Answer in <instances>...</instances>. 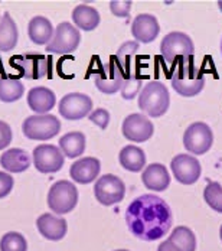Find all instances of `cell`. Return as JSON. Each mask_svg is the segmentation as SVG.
Listing matches in <instances>:
<instances>
[{
	"label": "cell",
	"instance_id": "cell-1",
	"mask_svg": "<svg viewBox=\"0 0 222 251\" xmlns=\"http://www.w3.org/2000/svg\"><path fill=\"white\" fill-rule=\"evenodd\" d=\"M125 223L130 232L143 241H156L165 237L173 223L172 209L157 195L146 194L125 209Z\"/></svg>",
	"mask_w": 222,
	"mask_h": 251
},
{
	"label": "cell",
	"instance_id": "cell-2",
	"mask_svg": "<svg viewBox=\"0 0 222 251\" xmlns=\"http://www.w3.org/2000/svg\"><path fill=\"white\" fill-rule=\"evenodd\" d=\"M173 90L182 97H195L205 87V75L194 64V58L174 64L172 73Z\"/></svg>",
	"mask_w": 222,
	"mask_h": 251
},
{
	"label": "cell",
	"instance_id": "cell-3",
	"mask_svg": "<svg viewBox=\"0 0 222 251\" xmlns=\"http://www.w3.org/2000/svg\"><path fill=\"white\" fill-rule=\"evenodd\" d=\"M171 105L169 90L160 81L148 82L139 96V107L146 116L150 117H162L168 113Z\"/></svg>",
	"mask_w": 222,
	"mask_h": 251
},
{
	"label": "cell",
	"instance_id": "cell-4",
	"mask_svg": "<svg viewBox=\"0 0 222 251\" xmlns=\"http://www.w3.org/2000/svg\"><path fill=\"white\" fill-rule=\"evenodd\" d=\"M12 65L27 79L50 78L53 71L52 58L39 52H26L19 55L12 59Z\"/></svg>",
	"mask_w": 222,
	"mask_h": 251
},
{
	"label": "cell",
	"instance_id": "cell-5",
	"mask_svg": "<svg viewBox=\"0 0 222 251\" xmlns=\"http://www.w3.org/2000/svg\"><path fill=\"white\" fill-rule=\"evenodd\" d=\"M160 53L168 65H174L182 59L194 58V41L183 32H171L160 44Z\"/></svg>",
	"mask_w": 222,
	"mask_h": 251
},
{
	"label": "cell",
	"instance_id": "cell-6",
	"mask_svg": "<svg viewBox=\"0 0 222 251\" xmlns=\"http://www.w3.org/2000/svg\"><path fill=\"white\" fill-rule=\"evenodd\" d=\"M78 203V191L73 182L58 180L55 182L48 194V206L58 215L68 214Z\"/></svg>",
	"mask_w": 222,
	"mask_h": 251
},
{
	"label": "cell",
	"instance_id": "cell-7",
	"mask_svg": "<svg viewBox=\"0 0 222 251\" xmlns=\"http://www.w3.org/2000/svg\"><path fill=\"white\" fill-rule=\"evenodd\" d=\"M61 130V122L52 114L29 116L22 125V131L30 140H49Z\"/></svg>",
	"mask_w": 222,
	"mask_h": 251
},
{
	"label": "cell",
	"instance_id": "cell-8",
	"mask_svg": "<svg viewBox=\"0 0 222 251\" xmlns=\"http://www.w3.org/2000/svg\"><path fill=\"white\" fill-rule=\"evenodd\" d=\"M81 42L79 30L71 25L70 22H62L56 26L50 42L45 47L47 52L56 53V55H67L73 53Z\"/></svg>",
	"mask_w": 222,
	"mask_h": 251
},
{
	"label": "cell",
	"instance_id": "cell-9",
	"mask_svg": "<svg viewBox=\"0 0 222 251\" xmlns=\"http://www.w3.org/2000/svg\"><path fill=\"white\" fill-rule=\"evenodd\" d=\"M94 195L101 205L111 206L124 200L125 185L119 176L104 175L94 185Z\"/></svg>",
	"mask_w": 222,
	"mask_h": 251
},
{
	"label": "cell",
	"instance_id": "cell-10",
	"mask_svg": "<svg viewBox=\"0 0 222 251\" xmlns=\"http://www.w3.org/2000/svg\"><path fill=\"white\" fill-rule=\"evenodd\" d=\"M214 145V133L206 123L191 125L183 134V146L192 154H203Z\"/></svg>",
	"mask_w": 222,
	"mask_h": 251
},
{
	"label": "cell",
	"instance_id": "cell-11",
	"mask_svg": "<svg viewBox=\"0 0 222 251\" xmlns=\"http://www.w3.org/2000/svg\"><path fill=\"white\" fill-rule=\"evenodd\" d=\"M33 165L41 174H56L64 166V153L53 145H39L32 153Z\"/></svg>",
	"mask_w": 222,
	"mask_h": 251
},
{
	"label": "cell",
	"instance_id": "cell-12",
	"mask_svg": "<svg viewBox=\"0 0 222 251\" xmlns=\"http://www.w3.org/2000/svg\"><path fill=\"white\" fill-rule=\"evenodd\" d=\"M59 113L67 120H81L93 111V100L82 93H70L59 101Z\"/></svg>",
	"mask_w": 222,
	"mask_h": 251
},
{
	"label": "cell",
	"instance_id": "cell-13",
	"mask_svg": "<svg viewBox=\"0 0 222 251\" xmlns=\"http://www.w3.org/2000/svg\"><path fill=\"white\" fill-rule=\"evenodd\" d=\"M171 168L176 180L180 182L182 185H194L202 174L199 160L192 154H185V153H180L173 157Z\"/></svg>",
	"mask_w": 222,
	"mask_h": 251
},
{
	"label": "cell",
	"instance_id": "cell-14",
	"mask_svg": "<svg viewBox=\"0 0 222 251\" xmlns=\"http://www.w3.org/2000/svg\"><path fill=\"white\" fill-rule=\"evenodd\" d=\"M122 131L127 140L134 143H143L153 136L154 127L146 117V114L134 113L124 119Z\"/></svg>",
	"mask_w": 222,
	"mask_h": 251
},
{
	"label": "cell",
	"instance_id": "cell-15",
	"mask_svg": "<svg viewBox=\"0 0 222 251\" xmlns=\"http://www.w3.org/2000/svg\"><path fill=\"white\" fill-rule=\"evenodd\" d=\"M124 81L125 78L114 59H110L108 64L102 65L101 71L94 78L96 87L104 94H116L117 91H122Z\"/></svg>",
	"mask_w": 222,
	"mask_h": 251
},
{
	"label": "cell",
	"instance_id": "cell-16",
	"mask_svg": "<svg viewBox=\"0 0 222 251\" xmlns=\"http://www.w3.org/2000/svg\"><path fill=\"white\" fill-rule=\"evenodd\" d=\"M160 32V25L156 16L142 13L134 18L131 24V35L139 44H151Z\"/></svg>",
	"mask_w": 222,
	"mask_h": 251
},
{
	"label": "cell",
	"instance_id": "cell-17",
	"mask_svg": "<svg viewBox=\"0 0 222 251\" xmlns=\"http://www.w3.org/2000/svg\"><path fill=\"white\" fill-rule=\"evenodd\" d=\"M36 226L39 234L50 241L62 240L68 231L67 221L61 217H55L53 214H42L36 220Z\"/></svg>",
	"mask_w": 222,
	"mask_h": 251
},
{
	"label": "cell",
	"instance_id": "cell-18",
	"mask_svg": "<svg viewBox=\"0 0 222 251\" xmlns=\"http://www.w3.org/2000/svg\"><path fill=\"white\" fill-rule=\"evenodd\" d=\"M101 163L96 157H82L73 163L70 169V175L76 183L87 185L94 182L99 175Z\"/></svg>",
	"mask_w": 222,
	"mask_h": 251
},
{
	"label": "cell",
	"instance_id": "cell-19",
	"mask_svg": "<svg viewBox=\"0 0 222 251\" xmlns=\"http://www.w3.org/2000/svg\"><path fill=\"white\" fill-rule=\"evenodd\" d=\"M143 185L154 192H163L171 185V175L165 165L162 163H151L142 174Z\"/></svg>",
	"mask_w": 222,
	"mask_h": 251
},
{
	"label": "cell",
	"instance_id": "cell-20",
	"mask_svg": "<svg viewBox=\"0 0 222 251\" xmlns=\"http://www.w3.org/2000/svg\"><path fill=\"white\" fill-rule=\"evenodd\" d=\"M55 104L56 96L47 87H35L27 93V105L38 114H48Z\"/></svg>",
	"mask_w": 222,
	"mask_h": 251
},
{
	"label": "cell",
	"instance_id": "cell-21",
	"mask_svg": "<svg viewBox=\"0 0 222 251\" xmlns=\"http://www.w3.org/2000/svg\"><path fill=\"white\" fill-rule=\"evenodd\" d=\"M0 165L12 174H22L30 166V156L24 149H9L0 157Z\"/></svg>",
	"mask_w": 222,
	"mask_h": 251
},
{
	"label": "cell",
	"instance_id": "cell-22",
	"mask_svg": "<svg viewBox=\"0 0 222 251\" xmlns=\"http://www.w3.org/2000/svg\"><path fill=\"white\" fill-rule=\"evenodd\" d=\"M53 26L44 16H35L33 19H30L29 25H27V35L29 39L36 44V45H48L53 36Z\"/></svg>",
	"mask_w": 222,
	"mask_h": 251
},
{
	"label": "cell",
	"instance_id": "cell-23",
	"mask_svg": "<svg viewBox=\"0 0 222 251\" xmlns=\"http://www.w3.org/2000/svg\"><path fill=\"white\" fill-rule=\"evenodd\" d=\"M119 162L125 171L140 172L146 166V153L137 146L128 145L119 153Z\"/></svg>",
	"mask_w": 222,
	"mask_h": 251
},
{
	"label": "cell",
	"instance_id": "cell-24",
	"mask_svg": "<svg viewBox=\"0 0 222 251\" xmlns=\"http://www.w3.org/2000/svg\"><path fill=\"white\" fill-rule=\"evenodd\" d=\"M73 21L76 29L90 32L99 25V13L97 9L88 4H79L73 10Z\"/></svg>",
	"mask_w": 222,
	"mask_h": 251
},
{
	"label": "cell",
	"instance_id": "cell-25",
	"mask_svg": "<svg viewBox=\"0 0 222 251\" xmlns=\"http://www.w3.org/2000/svg\"><path fill=\"white\" fill-rule=\"evenodd\" d=\"M19 32L10 13H4L0 19V50L9 52L18 45Z\"/></svg>",
	"mask_w": 222,
	"mask_h": 251
},
{
	"label": "cell",
	"instance_id": "cell-26",
	"mask_svg": "<svg viewBox=\"0 0 222 251\" xmlns=\"http://www.w3.org/2000/svg\"><path fill=\"white\" fill-rule=\"evenodd\" d=\"M85 143H87V140H85L84 133L71 131V133H67L65 136H62L59 139V149L67 157L75 159L84 153Z\"/></svg>",
	"mask_w": 222,
	"mask_h": 251
},
{
	"label": "cell",
	"instance_id": "cell-27",
	"mask_svg": "<svg viewBox=\"0 0 222 251\" xmlns=\"http://www.w3.org/2000/svg\"><path fill=\"white\" fill-rule=\"evenodd\" d=\"M140 48V44L136 41H127L119 48L116 56L113 58L114 62L117 64V67L120 68V71L123 73L124 78H128L131 75V59L133 55H136V52Z\"/></svg>",
	"mask_w": 222,
	"mask_h": 251
},
{
	"label": "cell",
	"instance_id": "cell-28",
	"mask_svg": "<svg viewBox=\"0 0 222 251\" xmlns=\"http://www.w3.org/2000/svg\"><path fill=\"white\" fill-rule=\"evenodd\" d=\"M25 93L24 84L18 78L1 75L0 76V101L3 102H15Z\"/></svg>",
	"mask_w": 222,
	"mask_h": 251
},
{
	"label": "cell",
	"instance_id": "cell-29",
	"mask_svg": "<svg viewBox=\"0 0 222 251\" xmlns=\"http://www.w3.org/2000/svg\"><path fill=\"white\" fill-rule=\"evenodd\" d=\"M173 244H176L180 251H195L197 250V237L194 231L188 226H177L174 228L169 237Z\"/></svg>",
	"mask_w": 222,
	"mask_h": 251
},
{
	"label": "cell",
	"instance_id": "cell-30",
	"mask_svg": "<svg viewBox=\"0 0 222 251\" xmlns=\"http://www.w3.org/2000/svg\"><path fill=\"white\" fill-rule=\"evenodd\" d=\"M0 251H27V243L21 232L12 231L1 237Z\"/></svg>",
	"mask_w": 222,
	"mask_h": 251
},
{
	"label": "cell",
	"instance_id": "cell-31",
	"mask_svg": "<svg viewBox=\"0 0 222 251\" xmlns=\"http://www.w3.org/2000/svg\"><path fill=\"white\" fill-rule=\"evenodd\" d=\"M203 200L211 209L222 214V186L218 182H209L203 191Z\"/></svg>",
	"mask_w": 222,
	"mask_h": 251
},
{
	"label": "cell",
	"instance_id": "cell-32",
	"mask_svg": "<svg viewBox=\"0 0 222 251\" xmlns=\"http://www.w3.org/2000/svg\"><path fill=\"white\" fill-rule=\"evenodd\" d=\"M142 85H143L142 78L131 74L128 78H125V81H124L123 88L120 91L122 97H123L124 100H133L142 91Z\"/></svg>",
	"mask_w": 222,
	"mask_h": 251
},
{
	"label": "cell",
	"instance_id": "cell-33",
	"mask_svg": "<svg viewBox=\"0 0 222 251\" xmlns=\"http://www.w3.org/2000/svg\"><path fill=\"white\" fill-rule=\"evenodd\" d=\"M88 119L94 123L96 126H99V128H107V126L110 123V113L105 108H97L94 111L90 113Z\"/></svg>",
	"mask_w": 222,
	"mask_h": 251
},
{
	"label": "cell",
	"instance_id": "cell-34",
	"mask_svg": "<svg viewBox=\"0 0 222 251\" xmlns=\"http://www.w3.org/2000/svg\"><path fill=\"white\" fill-rule=\"evenodd\" d=\"M131 1L130 0H125V1H122V0H114L110 3V9L113 12V15L119 16V18H128L130 15V10H131Z\"/></svg>",
	"mask_w": 222,
	"mask_h": 251
},
{
	"label": "cell",
	"instance_id": "cell-35",
	"mask_svg": "<svg viewBox=\"0 0 222 251\" xmlns=\"http://www.w3.org/2000/svg\"><path fill=\"white\" fill-rule=\"evenodd\" d=\"M13 188V177L7 172H0V200L6 198Z\"/></svg>",
	"mask_w": 222,
	"mask_h": 251
},
{
	"label": "cell",
	"instance_id": "cell-36",
	"mask_svg": "<svg viewBox=\"0 0 222 251\" xmlns=\"http://www.w3.org/2000/svg\"><path fill=\"white\" fill-rule=\"evenodd\" d=\"M12 142V128L10 126L0 120V151L7 148Z\"/></svg>",
	"mask_w": 222,
	"mask_h": 251
},
{
	"label": "cell",
	"instance_id": "cell-37",
	"mask_svg": "<svg viewBox=\"0 0 222 251\" xmlns=\"http://www.w3.org/2000/svg\"><path fill=\"white\" fill-rule=\"evenodd\" d=\"M157 251H180V249L176 244H173L171 240H165L163 243H160Z\"/></svg>",
	"mask_w": 222,
	"mask_h": 251
},
{
	"label": "cell",
	"instance_id": "cell-38",
	"mask_svg": "<svg viewBox=\"0 0 222 251\" xmlns=\"http://www.w3.org/2000/svg\"><path fill=\"white\" fill-rule=\"evenodd\" d=\"M218 7L221 9V12H222V0H220V1H218Z\"/></svg>",
	"mask_w": 222,
	"mask_h": 251
},
{
	"label": "cell",
	"instance_id": "cell-39",
	"mask_svg": "<svg viewBox=\"0 0 222 251\" xmlns=\"http://www.w3.org/2000/svg\"><path fill=\"white\" fill-rule=\"evenodd\" d=\"M220 237H221V240H222V226H221V229H220Z\"/></svg>",
	"mask_w": 222,
	"mask_h": 251
},
{
	"label": "cell",
	"instance_id": "cell-40",
	"mask_svg": "<svg viewBox=\"0 0 222 251\" xmlns=\"http://www.w3.org/2000/svg\"><path fill=\"white\" fill-rule=\"evenodd\" d=\"M221 53H222V39H221Z\"/></svg>",
	"mask_w": 222,
	"mask_h": 251
},
{
	"label": "cell",
	"instance_id": "cell-41",
	"mask_svg": "<svg viewBox=\"0 0 222 251\" xmlns=\"http://www.w3.org/2000/svg\"><path fill=\"white\" fill-rule=\"evenodd\" d=\"M116 251H127V250H116Z\"/></svg>",
	"mask_w": 222,
	"mask_h": 251
},
{
	"label": "cell",
	"instance_id": "cell-42",
	"mask_svg": "<svg viewBox=\"0 0 222 251\" xmlns=\"http://www.w3.org/2000/svg\"><path fill=\"white\" fill-rule=\"evenodd\" d=\"M0 67H1V61H0Z\"/></svg>",
	"mask_w": 222,
	"mask_h": 251
}]
</instances>
